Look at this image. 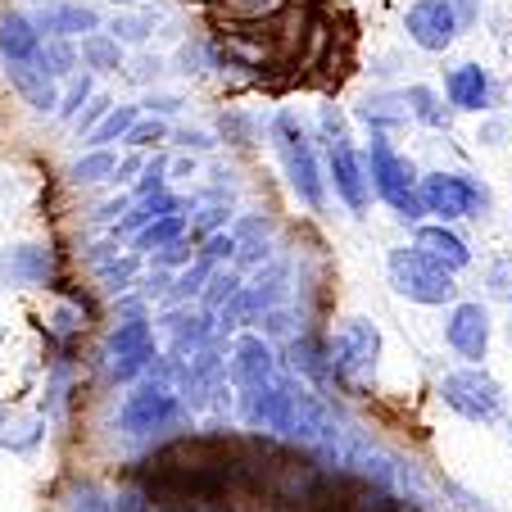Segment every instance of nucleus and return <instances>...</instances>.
Masks as SVG:
<instances>
[{"instance_id":"obj_1","label":"nucleus","mask_w":512,"mask_h":512,"mask_svg":"<svg viewBox=\"0 0 512 512\" xmlns=\"http://www.w3.org/2000/svg\"><path fill=\"white\" fill-rule=\"evenodd\" d=\"M368 173H372V191L399 213V218H422V186L413 177V164L395 155V145L386 141V132H372L368 145Z\"/></svg>"},{"instance_id":"obj_2","label":"nucleus","mask_w":512,"mask_h":512,"mask_svg":"<svg viewBox=\"0 0 512 512\" xmlns=\"http://www.w3.org/2000/svg\"><path fill=\"white\" fill-rule=\"evenodd\" d=\"M386 272H390V286L413 304H449L458 295L454 272L422 250H390Z\"/></svg>"},{"instance_id":"obj_3","label":"nucleus","mask_w":512,"mask_h":512,"mask_svg":"<svg viewBox=\"0 0 512 512\" xmlns=\"http://www.w3.org/2000/svg\"><path fill=\"white\" fill-rule=\"evenodd\" d=\"M272 141H277L281 168H286L295 195H300L309 209H322V204H327V191H322L318 155H313V145H309V136H304V127L295 123L290 114H277V118H272Z\"/></svg>"},{"instance_id":"obj_4","label":"nucleus","mask_w":512,"mask_h":512,"mask_svg":"<svg viewBox=\"0 0 512 512\" xmlns=\"http://www.w3.org/2000/svg\"><path fill=\"white\" fill-rule=\"evenodd\" d=\"M322 132H327V164H331V182H336V195L349 204V209H368V159H358L354 141L345 132V118L336 109H322Z\"/></svg>"},{"instance_id":"obj_5","label":"nucleus","mask_w":512,"mask_h":512,"mask_svg":"<svg viewBox=\"0 0 512 512\" xmlns=\"http://www.w3.org/2000/svg\"><path fill=\"white\" fill-rule=\"evenodd\" d=\"M422 204H426V213L440 218V223H454V218H481L485 204H490V191L467 173H431L422 182Z\"/></svg>"},{"instance_id":"obj_6","label":"nucleus","mask_w":512,"mask_h":512,"mask_svg":"<svg viewBox=\"0 0 512 512\" xmlns=\"http://www.w3.org/2000/svg\"><path fill=\"white\" fill-rule=\"evenodd\" d=\"M440 395L467 422H499L503 417V390L485 372H449L440 381Z\"/></svg>"},{"instance_id":"obj_7","label":"nucleus","mask_w":512,"mask_h":512,"mask_svg":"<svg viewBox=\"0 0 512 512\" xmlns=\"http://www.w3.org/2000/svg\"><path fill=\"white\" fill-rule=\"evenodd\" d=\"M377 354H381V331L372 322L354 318L331 336V368L345 381H363L377 372Z\"/></svg>"},{"instance_id":"obj_8","label":"nucleus","mask_w":512,"mask_h":512,"mask_svg":"<svg viewBox=\"0 0 512 512\" xmlns=\"http://www.w3.org/2000/svg\"><path fill=\"white\" fill-rule=\"evenodd\" d=\"M404 28H408V41H413V46L440 55V50L454 46V37L463 32V23H458L454 0H413L408 14H404Z\"/></svg>"},{"instance_id":"obj_9","label":"nucleus","mask_w":512,"mask_h":512,"mask_svg":"<svg viewBox=\"0 0 512 512\" xmlns=\"http://www.w3.org/2000/svg\"><path fill=\"white\" fill-rule=\"evenodd\" d=\"M109 358H114L118 381L136 377V372L155 358V331H150V322H141V318L118 322V327L109 331Z\"/></svg>"},{"instance_id":"obj_10","label":"nucleus","mask_w":512,"mask_h":512,"mask_svg":"<svg viewBox=\"0 0 512 512\" xmlns=\"http://www.w3.org/2000/svg\"><path fill=\"white\" fill-rule=\"evenodd\" d=\"M173 417H177V399L168 395L164 386H141L136 395H127L118 422L132 435H150V431H159V426H168Z\"/></svg>"},{"instance_id":"obj_11","label":"nucleus","mask_w":512,"mask_h":512,"mask_svg":"<svg viewBox=\"0 0 512 512\" xmlns=\"http://www.w3.org/2000/svg\"><path fill=\"white\" fill-rule=\"evenodd\" d=\"M55 259L41 245H10L0 250V290H28V286H46Z\"/></svg>"},{"instance_id":"obj_12","label":"nucleus","mask_w":512,"mask_h":512,"mask_svg":"<svg viewBox=\"0 0 512 512\" xmlns=\"http://www.w3.org/2000/svg\"><path fill=\"white\" fill-rule=\"evenodd\" d=\"M5 78H10V87L19 91V96L28 100L37 114H46V109H59V73L50 68L46 50H41V59L10 64V68H5Z\"/></svg>"},{"instance_id":"obj_13","label":"nucleus","mask_w":512,"mask_h":512,"mask_svg":"<svg viewBox=\"0 0 512 512\" xmlns=\"http://www.w3.org/2000/svg\"><path fill=\"white\" fill-rule=\"evenodd\" d=\"M445 340L458 358H472V363L485 358V349H490V313H485L481 304H458V309L449 313Z\"/></svg>"},{"instance_id":"obj_14","label":"nucleus","mask_w":512,"mask_h":512,"mask_svg":"<svg viewBox=\"0 0 512 512\" xmlns=\"http://www.w3.org/2000/svg\"><path fill=\"white\" fill-rule=\"evenodd\" d=\"M46 41H41V28L37 19L28 14H5L0 19V64H28V59H41Z\"/></svg>"},{"instance_id":"obj_15","label":"nucleus","mask_w":512,"mask_h":512,"mask_svg":"<svg viewBox=\"0 0 512 512\" xmlns=\"http://www.w3.org/2000/svg\"><path fill=\"white\" fill-rule=\"evenodd\" d=\"M445 91H449V105L463 109V114H481V109H490V96H494L490 73H485L481 64H458L454 73H449Z\"/></svg>"},{"instance_id":"obj_16","label":"nucleus","mask_w":512,"mask_h":512,"mask_svg":"<svg viewBox=\"0 0 512 512\" xmlns=\"http://www.w3.org/2000/svg\"><path fill=\"white\" fill-rule=\"evenodd\" d=\"M37 28L46 32V37H91V32H100V14L91 10V5H46V10L37 14Z\"/></svg>"},{"instance_id":"obj_17","label":"nucleus","mask_w":512,"mask_h":512,"mask_svg":"<svg viewBox=\"0 0 512 512\" xmlns=\"http://www.w3.org/2000/svg\"><path fill=\"white\" fill-rule=\"evenodd\" d=\"M417 250L431 254L435 263H445L449 272H458V268H467V263H472V250L463 245V236H454L445 223H440V227H422V232H417Z\"/></svg>"},{"instance_id":"obj_18","label":"nucleus","mask_w":512,"mask_h":512,"mask_svg":"<svg viewBox=\"0 0 512 512\" xmlns=\"http://www.w3.org/2000/svg\"><path fill=\"white\" fill-rule=\"evenodd\" d=\"M186 200L182 195H168V191H155V195H141V200L132 204V213H127L123 223L114 227V236H136L145 223H155V218H168V213H182Z\"/></svg>"},{"instance_id":"obj_19","label":"nucleus","mask_w":512,"mask_h":512,"mask_svg":"<svg viewBox=\"0 0 512 512\" xmlns=\"http://www.w3.org/2000/svg\"><path fill=\"white\" fill-rule=\"evenodd\" d=\"M272 377V354L263 349V340H241L232 358V381L236 386H263Z\"/></svg>"},{"instance_id":"obj_20","label":"nucleus","mask_w":512,"mask_h":512,"mask_svg":"<svg viewBox=\"0 0 512 512\" xmlns=\"http://www.w3.org/2000/svg\"><path fill=\"white\" fill-rule=\"evenodd\" d=\"M182 232H186V218H182V213H168V218L145 223L132 241H136V250H141V254H155V250H164V245L182 241Z\"/></svg>"},{"instance_id":"obj_21","label":"nucleus","mask_w":512,"mask_h":512,"mask_svg":"<svg viewBox=\"0 0 512 512\" xmlns=\"http://www.w3.org/2000/svg\"><path fill=\"white\" fill-rule=\"evenodd\" d=\"M404 100H408V114H413L417 123H426V127H449V109H445V100L435 96L431 87H408V91H404Z\"/></svg>"},{"instance_id":"obj_22","label":"nucleus","mask_w":512,"mask_h":512,"mask_svg":"<svg viewBox=\"0 0 512 512\" xmlns=\"http://www.w3.org/2000/svg\"><path fill=\"white\" fill-rule=\"evenodd\" d=\"M82 59H87V68H96V73H118V64H123L118 37H105V32L82 37Z\"/></svg>"},{"instance_id":"obj_23","label":"nucleus","mask_w":512,"mask_h":512,"mask_svg":"<svg viewBox=\"0 0 512 512\" xmlns=\"http://www.w3.org/2000/svg\"><path fill=\"white\" fill-rule=\"evenodd\" d=\"M114 173H118V159L109 145H96L87 159L73 164V182H105V177H114Z\"/></svg>"},{"instance_id":"obj_24","label":"nucleus","mask_w":512,"mask_h":512,"mask_svg":"<svg viewBox=\"0 0 512 512\" xmlns=\"http://www.w3.org/2000/svg\"><path fill=\"white\" fill-rule=\"evenodd\" d=\"M136 118H141V109H136V105H118V109H109V118L87 136V141H91V145H109V141H118V136L132 132Z\"/></svg>"},{"instance_id":"obj_25","label":"nucleus","mask_w":512,"mask_h":512,"mask_svg":"<svg viewBox=\"0 0 512 512\" xmlns=\"http://www.w3.org/2000/svg\"><path fill=\"white\" fill-rule=\"evenodd\" d=\"M41 440V422H19V417L0 413V449H32Z\"/></svg>"},{"instance_id":"obj_26","label":"nucleus","mask_w":512,"mask_h":512,"mask_svg":"<svg viewBox=\"0 0 512 512\" xmlns=\"http://www.w3.org/2000/svg\"><path fill=\"white\" fill-rule=\"evenodd\" d=\"M87 100H91V73H73V82H68L64 100H59V118H78Z\"/></svg>"},{"instance_id":"obj_27","label":"nucleus","mask_w":512,"mask_h":512,"mask_svg":"<svg viewBox=\"0 0 512 512\" xmlns=\"http://www.w3.org/2000/svg\"><path fill=\"white\" fill-rule=\"evenodd\" d=\"M150 32H155V14H118L114 19L118 41H145Z\"/></svg>"},{"instance_id":"obj_28","label":"nucleus","mask_w":512,"mask_h":512,"mask_svg":"<svg viewBox=\"0 0 512 512\" xmlns=\"http://www.w3.org/2000/svg\"><path fill=\"white\" fill-rule=\"evenodd\" d=\"M46 59H50V68H55L59 78H68V73L78 68V50L68 46V37H50V46H46Z\"/></svg>"},{"instance_id":"obj_29","label":"nucleus","mask_w":512,"mask_h":512,"mask_svg":"<svg viewBox=\"0 0 512 512\" xmlns=\"http://www.w3.org/2000/svg\"><path fill=\"white\" fill-rule=\"evenodd\" d=\"M164 173H168V159L159 155V159H150V164L141 168V186H136V195L132 200H141V195H155V191H164Z\"/></svg>"},{"instance_id":"obj_30","label":"nucleus","mask_w":512,"mask_h":512,"mask_svg":"<svg viewBox=\"0 0 512 512\" xmlns=\"http://www.w3.org/2000/svg\"><path fill=\"white\" fill-rule=\"evenodd\" d=\"M109 109H114V100H109V96H96V100L87 105V114H78V132L91 136V132H96V127L109 118Z\"/></svg>"},{"instance_id":"obj_31","label":"nucleus","mask_w":512,"mask_h":512,"mask_svg":"<svg viewBox=\"0 0 512 512\" xmlns=\"http://www.w3.org/2000/svg\"><path fill=\"white\" fill-rule=\"evenodd\" d=\"M164 136H168V127L159 123V118H155V123H141V118H136L132 132H127L123 141H127V145H155V141H164Z\"/></svg>"},{"instance_id":"obj_32","label":"nucleus","mask_w":512,"mask_h":512,"mask_svg":"<svg viewBox=\"0 0 512 512\" xmlns=\"http://www.w3.org/2000/svg\"><path fill=\"white\" fill-rule=\"evenodd\" d=\"M236 290V272H227V277H213V290H209V304H218L223 295H232Z\"/></svg>"},{"instance_id":"obj_33","label":"nucleus","mask_w":512,"mask_h":512,"mask_svg":"<svg viewBox=\"0 0 512 512\" xmlns=\"http://www.w3.org/2000/svg\"><path fill=\"white\" fill-rule=\"evenodd\" d=\"M454 10H458V23H463V28L476 23V0H454Z\"/></svg>"},{"instance_id":"obj_34","label":"nucleus","mask_w":512,"mask_h":512,"mask_svg":"<svg viewBox=\"0 0 512 512\" xmlns=\"http://www.w3.org/2000/svg\"><path fill=\"white\" fill-rule=\"evenodd\" d=\"M145 105L159 109V114H177V109H182V100H177V96H159V100H145Z\"/></svg>"},{"instance_id":"obj_35","label":"nucleus","mask_w":512,"mask_h":512,"mask_svg":"<svg viewBox=\"0 0 512 512\" xmlns=\"http://www.w3.org/2000/svg\"><path fill=\"white\" fill-rule=\"evenodd\" d=\"M0 345H5V327H0Z\"/></svg>"},{"instance_id":"obj_36","label":"nucleus","mask_w":512,"mask_h":512,"mask_svg":"<svg viewBox=\"0 0 512 512\" xmlns=\"http://www.w3.org/2000/svg\"><path fill=\"white\" fill-rule=\"evenodd\" d=\"M114 5H118V0H114ZM123 5H132V0H123Z\"/></svg>"}]
</instances>
